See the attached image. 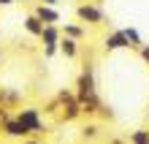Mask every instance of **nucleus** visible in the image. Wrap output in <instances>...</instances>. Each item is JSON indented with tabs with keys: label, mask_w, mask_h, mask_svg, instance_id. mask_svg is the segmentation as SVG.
Instances as JSON below:
<instances>
[{
	"label": "nucleus",
	"mask_w": 149,
	"mask_h": 144,
	"mask_svg": "<svg viewBox=\"0 0 149 144\" xmlns=\"http://www.w3.org/2000/svg\"><path fill=\"white\" fill-rule=\"evenodd\" d=\"M24 27H27V33H33V35H41L43 33V22L38 19V16H27V19H24Z\"/></svg>",
	"instance_id": "423d86ee"
},
{
	"label": "nucleus",
	"mask_w": 149,
	"mask_h": 144,
	"mask_svg": "<svg viewBox=\"0 0 149 144\" xmlns=\"http://www.w3.org/2000/svg\"><path fill=\"white\" fill-rule=\"evenodd\" d=\"M122 46H127V41H125V35H122V30L106 38V49H122Z\"/></svg>",
	"instance_id": "39448f33"
},
{
	"label": "nucleus",
	"mask_w": 149,
	"mask_h": 144,
	"mask_svg": "<svg viewBox=\"0 0 149 144\" xmlns=\"http://www.w3.org/2000/svg\"><path fill=\"white\" fill-rule=\"evenodd\" d=\"M63 55L76 57V41H73V38H65V41H63Z\"/></svg>",
	"instance_id": "9d476101"
},
{
	"label": "nucleus",
	"mask_w": 149,
	"mask_h": 144,
	"mask_svg": "<svg viewBox=\"0 0 149 144\" xmlns=\"http://www.w3.org/2000/svg\"><path fill=\"white\" fill-rule=\"evenodd\" d=\"M43 3H46V6H54V3H57V0H43Z\"/></svg>",
	"instance_id": "f8f14e48"
},
{
	"label": "nucleus",
	"mask_w": 149,
	"mask_h": 144,
	"mask_svg": "<svg viewBox=\"0 0 149 144\" xmlns=\"http://www.w3.org/2000/svg\"><path fill=\"white\" fill-rule=\"evenodd\" d=\"M6 133H8V136H24V128H22L16 120H11V122L6 125Z\"/></svg>",
	"instance_id": "6e6552de"
},
{
	"label": "nucleus",
	"mask_w": 149,
	"mask_h": 144,
	"mask_svg": "<svg viewBox=\"0 0 149 144\" xmlns=\"http://www.w3.org/2000/svg\"><path fill=\"white\" fill-rule=\"evenodd\" d=\"M16 122L24 128V133H41V117L36 109H22L16 114Z\"/></svg>",
	"instance_id": "f257e3e1"
},
{
	"label": "nucleus",
	"mask_w": 149,
	"mask_h": 144,
	"mask_svg": "<svg viewBox=\"0 0 149 144\" xmlns=\"http://www.w3.org/2000/svg\"><path fill=\"white\" fill-rule=\"evenodd\" d=\"M36 16L43 25H57V19H60V14L54 11V8H49V6H41L38 11H36Z\"/></svg>",
	"instance_id": "20e7f679"
},
{
	"label": "nucleus",
	"mask_w": 149,
	"mask_h": 144,
	"mask_svg": "<svg viewBox=\"0 0 149 144\" xmlns=\"http://www.w3.org/2000/svg\"><path fill=\"white\" fill-rule=\"evenodd\" d=\"M130 141L133 144H149V131H133Z\"/></svg>",
	"instance_id": "1a4fd4ad"
},
{
	"label": "nucleus",
	"mask_w": 149,
	"mask_h": 144,
	"mask_svg": "<svg viewBox=\"0 0 149 144\" xmlns=\"http://www.w3.org/2000/svg\"><path fill=\"white\" fill-rule=\"evenodd\" d=\"M122 35H125V41H127V46H138L141 44V35H138L133 27H127V30H122Z\"/></svg>",
	"instance_id": "0eeeda50"
},
{
	"label": "nucleus",
	"mask_w": 149,
	"mask_h": 144,
	"mask_svg": "<svg viewBox=\"0 0 149 144\" xmlns=\"http://www.w3.org/2000/svg\"><path fill=\"white\" fill-rule=\"evenodd\" d=\"M79 19L98 25V22L103 19V14H100V8H95V6H81V8H79Z\"/></svg>",
	"instance_id": "7ed1b4c3"
},
{
	"label": "nucleus",
	"mask_w": 149,
	"mask_h": 144,
	"mask_svg": "<svg viewBox=\"0 0 149 144\" xmlns=\"http://www.w3.org/2000/svg\"><path fill=\"white\" fill-rule=\"evenodd\" d=\"M27 144H36V141H27Z\"/></svg>",
	"instance_id": "ddd939ff"
},
{
	"label": "nucleus",
	"mask_w": 149,
	"mask_h": 144,
	"mask_svg": "<svg viewBox=\"0 0 149 144\" xmlns=\"http://www.w3.org/2000/svg\"><path fill=\"white\" fill-rule=\"evenodd\" d=\"M41 38H43V44H46V55H54V49H57V38H60L57 27H54V25H43Z\"/></svg>",
	"instance_id": "f03ea898"
},
{
	"label": "nucleus",
	"mask_w": 149,
	"mask_h": 144,
	"mask_svg": "<svg viewBox=\"0 0 149 144\" xmlns=\"http://www.w3.org/2000/svg\"><path fill=\"white\" fill-rule=\"evenodd\" d=\"M14 3V0H0V6H11Z\"/></svg>",
	"instance_id": "9b49d317"
}]
</instances>
